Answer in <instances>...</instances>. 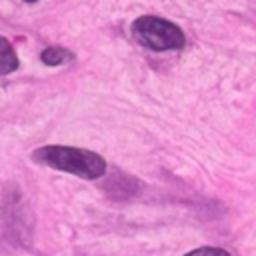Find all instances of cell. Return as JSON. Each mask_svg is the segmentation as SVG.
I'll return each instance as SVG.
<instances>
[{"label":"cell","instance_id":"cell-4","mask_svg":"<svg viewBox=\"0 0 256 256\" xmlns=\"http://www.w3.org/2000/svg\"><path fill=\"white\" fill-rule=\"evenodd\" d=\"M42 62L48 64V66H58V64H64L66 60L72 58V54L66 50V48H60V46H50L46 50H42L40 54Z\"/></svg>","mask_w":256,"mask_h":256},{"label":"cell","instance_id":"cell-5","mask_svg":"<svg viewBox=\"0 0 256 256\" xmlns=\"http://www.w3.org/2000/svg\"><path fill=\"white\" fill-rule=\"evenodd\" d=\"M190 254H218V256H228V252L218 250V248H196V250L188 252V256H190Z\"/></svg>","mask_w":256,"mask_h":256},{"label":"cell","instance_id":"cell-1","mask_svg":"<svg viewBox=\"0 0 256 256\" xmlns=\"http://www.w3.org/2000/svg\"><path fill=\"white\" fill-rule=\"evenodd\" d=\"M32 158L40 164L70 172L86 180L100 178L106 170V162L100 154L74 146H42L32 154Z\"/></svg>","mask_w":256,"mask_h":256},{"label":"cell","instance_id":"cell-2","mask_svg":"<svg viewBox=\"0 0 256 256\" xmlns=\"http://www.w3.org/2000/svg\"><path fill=\"white\" fill-rule=\"evenodd\" d=\"M132 34L134 38L156 52L164 50H180L184 46V34L182 30L158 16H140L132 24Z\"/></svg>","mask_w":256,"mask_h":256},{"label":"cell","instance_id":"cell-3","mask_svg":"<svg viewBox=\"0 0 256 256\" xmlns=\"http://www.w3.org/2000/svg\"><path fill=\"white\" fill-rule=\"evenodd\" d=\"M18 68V56L12 44L0 36V74H10Z\"/></svg>","mask_w":256,"mask_h":256},{"label":"cell","instance_id":"cell-6","mask_svg":"<svg viewBox=\"0 0 256 256\" xmlns=\"http://www.w3.org/2000/svg\"><path fill=\"white\" fill-rule=\"evenodd\" d=\"M26 2H36V0H26Z\"/></svg>","mask_w":256,"mask_h":256}]
</instances>
